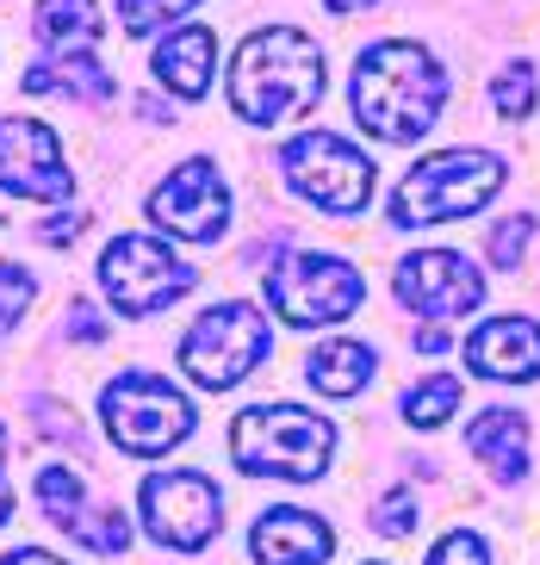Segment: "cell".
<instances>
[{
    "label": "cell",
    "instance_id": "f546056e",
    "mask_svg": "<svg viewBox=\"0 0 540 565\" xmlns=\"http://www.w3.org/2000/svg\"><path fill=\"white\" fill-rule=\"evenodd\" d=\"M68 335H75V342H106V317H99L87 299H75L68 305Z\"/></svg>",
    "mask_w": 540,
    "mask_h": 565
},
{
    "label": "cell",
    "instance_id": "3957f363",
    "mask_svg": "<svg viewBox=\"0 0 540 565\" xmlns=\"http://www.w3.org/2000/svg\"><path fill=\"white\" fill-rule=\"evenodd\" d=\"M336 448V423L298 404H248L230 423V454L243 472H274V479H317Z\"/></svg>",
    "mask_w": 540,
    "mask_h": 565
},
{
    "label": "cell",
    "instance_id": "83f0119b",
    "mask_svg": "<svg viewBox=\"0 0 540 565\" xmlns=\"http://www.w3.org/2000/svg\"><path fill=\"white\" fill-rule=\"evenodd\" d=\"M32 274H25V267L19 262H0V335L13 330L19 317H25V305H32Z\"/></svg>",
    "mask_w": 540,
    "mask_h": 565
},
{
    "label": "cell",
    "instance_id": "7c38bea8",
    "mask_svg": "<svg viewBox=\"0 0 540 565\" xmlns=\"http://www.w3.org/2000/svg\"><path fill=\"white\" fill-rule=\"evenodd\" d=\"M0 186L13 200L68 205L75 174H68L63 143H56L50 125H38V118H0Z\"/></svg>",
    "mask_w": 540,
    "mask_h": 565
},
{
    "label": "cell",
    "instance_id": "484cf974",
    "mask_svg": "<svg viewBox=\"0 0 540 565\" xmlns=\"http://www.w3.org/2000/svg\"><path fill=\"white\" fill-rule=\"evenodd\" d=\"M199 0H118V25L131 38H144V32H156V25H168V19H180V13H193Z\"/></svg>",
    "mask_w": 540,
    "mask_h": 565
},
{
    "label": "cell",
    "instance_id": "44dd1931",
    "mask_svg": "<svg viewBox=\"0 0 540 565\" xmlns=\"http://www.w3.org/2000/svg\"><path fill=\"white\" fill-rule=\"evenodd\" d=\"M56 529H63L68 541H82L87 553H99V559H118V553L131 547V522H125L118 503H75Z\"/></svg>",
    "mask_w": 540,
    "mask_h": 565
},
{
    "label": "cell",
    "instance_id": "ac0fdd59",
    "mask_svg": "<svg viewBox=\"0 0 540 565\" xmlns=\"http://www.w3.org/2000/svg\"><path fill=\"white\" fill-rule=\"evenodd\" d=\"M466 448L491 466V479H504V484L528 479V423L516 411H485L466 429Z\"/></svg>",
    "mask_w": 540,
    "mask_h": 565
},
{
    "label": "cell",
    "instance_id": "d6986e66",
    "mask_svg": "<svg viewBox=\"0 0 540 565\" xmlns=\"http://www.w3.org/2000/svg\"><path fill=\"white\" fill-rule=\"evenodd\" d=\"M379 373L373 349L367 342H324V349L305 354V380L324 392V398H354V392H367Z\"/></svg>",
    "mask_w": 540,
    "mask_h": 565
},
{
    "label": "cell",
    "instance_id": "ffe728a7",
    "mask_svg": "<svg viewBox=\"0 0 540 565\" xmlns=\"http://www.w3.org/2000/svg\"><path fill=\"white\" fill-rule=\"evenodd\" d=\"M32 32H38L44 51H94L99 32H106V19H99L87 0H38Z\"/></svg>",
    "mask_w": 540,
    "mask_h": 565
},
{
    "label": "cell",
    "instance_id": "d4e9b609",
    "mask_svg": "<svg viewBox=\"0 0 540 565\" xmlns=\"http://www.w3.org/2000/svg\"><path fill=\"white\" fill-rule=\"evenodd\" d=\"M528 243H534V217H528V212H516V217H504V224L491 231L485 255H491V267L516 274V267H522V255H528Z\"/></svg>",
    "mask_w": 540,
    "mask_h": 565
},
{
    "label": "cell",
    "instance_id": "5bb4252c",
    "mask_svg": "<svg viewBox=\"0 0 540 565\" xmlns=\"http://www.w3.org/2000/svg\"><path fill=\"white\" fill-rule=\"evenodd\" d=\"M248 553H255V565H329L336 534H329L324 515L298 510V503H279V510H267L248 529Z\"/></svg>",
    "mask_w": 540,
    "mask_h": 565
},
{
    "label": "cell",
    "instance_id": "4dcf8cb0",
    "mask_svg": "<svg viewBox=\"0 0 540 565\" xmlns=\"http://www.w3.org/2000/svg\"><path fill=\"white\" fill-rule=\"evenodd\" d=\"M38 429H44L50 441H68V448L82 441V423H75V416H63V404H38Z\"/></svg>",
    "mask_w": 540,
    "mask_h": 565
},
{
    "label": "cell",
    "instance_id": "4316f807",
    "mask_svg": "<svg viewBox=\"0 0 540 565\" xmlns=\"http://www.w3.org/2000/svg\"><path fill=\"white\" fill-rule=\"evenodd\" d=\"M38 503H44L50 522H63V515L82 503V479H75L68 466H44V472H38Z\"/></svg>",
    "mask_w": 540,
    "mask_h": 565
},
{
    "label": "cell",
    "instance_id": "cb8c5ba5",
    "mask_svg": "<svg viewBox=\"0 0 540 565\" xmlns=\"http://www.w3.org/2000/svg\"><path fill=\"white\" fill-rule=\"evenodd\" d=\"M367 522H373V534L398 541V534H416V522H423V503H416V491H410V484H398V491H385V498L367 510Z\"/></svg>",
    "mask_w": 540,
    "mask_h": 565
},
{
    "label": "cell",
    "instance_id": "9a60e30c",
    "mask_svg": "<svg viewBox=\"0 0 540 565\" xmlns=\"http://www.w3.org/2000/svg\"><path fill=\"white\" fill-rule=\"evenodd\" d=\"M466 366L485 380H540V323L534 317H491L466 342Z\"/></svg>",
    "mask_w": 540,
    "mask_h": 565
},
{
    "label": "cell",
    "instance_id": "d590c367",
    "mask_svg": "<svg viewBox=\"0 0 540 565\" xmlns=\"http://www.w3.org/2000/svg\"><path fill=\"white\" fill-rule=\"evenodd\" d=\"M329 13L336 19H354V13H367V7H373V0H324Z\"/></svg>",
    "mask_w": 540,
    "mask_h": 565
},
{
    "label": "cell",
    "instance_id": "7a4b0ae2",
    "mask_svg": "<svg viewBox=\"0 0 540 565\" xmlns=\"http://www.w3.org/2000/svg\"><path fill=\"white\" fill-rule=\"evenodd\" d=\"M317 100H324V51H317V38L293 32V25H267V32L243 38V51L230 63V106L248 125L305 118Z\"/></svg>",
    "mask_w": 540,
    "mask_h": 565
},
{
    "label": "cell",
    "instance_id": "277c9868",
    "mask_svg": "<svg viewBox=\"0 0 540 565\" xmlns=\"http://www.w3.org/2000/svg\"><path fill=\"white\" fill-rule=\"evenodd\" d=\"M504 186V162L485 150H442L416 162L398 181L392 193V224L398 231H416V224H447V217H466L491 200Z\"/></svg>",
    "mask_w": 540,
    "mask_h": 565
},
{
    "label": "cell",
    "instance_id": "e0dca14e",
    "mask_svg": "<svg viewBox=\"0 0 540 565\" xmlns=\"http://www.w3.org/2000/svg\"><path fill=\"white\" fill-rule=\"evenodd\" d=\"M212 56H218V38L205 25H180L156 44V82L180 100H199L212 87Z\"/></svg>",
    "mask_w": 540,
    "mask_h": 565
},
{
    "label": "cell",
    "instance_id": "836d02e7",
    "mask_svg": "<svg viewBox=\"0 0 540 565\" xmlns=\"http://www.w3.org/2000/svg\"><path fill=\"white\" fill-rule=\"evenodd\" d=\"M13 510V491H7V423H0V522Z\"/></svg>",
    "mask_w": 540,
    "mask_h": 565
},
{
    "label": "cell",
    "instance_id": "8992f818",
    "mask_svg": "<svg viewBox=\"0 0 540 565\" xmlns=\"http://www.w3.org/2000/svg\"><path fill=\"white\" fill-rule=\"evenodd\" d=\"M106 435L131 460H162L168 448L193 435V404L162 373H118L106 385Z\"/></svg>",
    "mask_w": 540,
    "mask_h": 565
},
{
    "label": "cell",
    "instance_id": "1f68e13d",
    "mask_svg": "<svg viewBox=\"0 0 540 565\" xmlns=\"http://www.w3.org/2000/svg\"><path fill=\"white\" fill-rule=\"evenodd\" d=\"M82 231H87V212H68V217H50V224H38V243H75Z\"/></svg>",
    "mask_w": 540,
    "mask_h": 565
},
{
    "label": "cell",
    "instance_id": "4fadbf2b",
    "mask_svg": "<svg viewBox=\"0 0 540 565\" xmlns=\"http://www.w3.org/2000/svg\"><path fill=\"white\" fill-rule=\"evenodd\" d=\"M392 286H398V305H404V311L435 317V323H442V317H466V311L485 305V274L454 249L404 255L398 274H392Z\"/></svg>",
    "mask_w": 540,
    "mask_h": 565
},
{
    "label": "cell",
    "instance_id": "ba28073f",
    "mask_svg": "<svg viewBox=\"0 0 540 565\" xmlns=\"http://www.w3.org/2000/svg\"><path fill=\"white\" fill-rule=\"evenodd\" d=\"M367 299V274L342 255H286V262L267 274V305H274L293 330H311V323H342L360 311Z\"/></svg>",
    "mask_w": 540,
    "mask_h": 565
},
{
    "label": "cell",
    "instance_id": "7402d4cb",
    "mask_svg": "<svg viewBox=\"0 0 540 565\" xmlns=\"http://www.w3.org/2000/svg\"><path fill=\"white\" fill-rule=\"evenodd\" d=\"M454 411H459V380L454 373H435V380H423V385L404 392V416L416 423V429H442Z\"/></svg>",
    "mask_w": 540,
    "mask_h": 565
},
{
    "label": "cell",
    "instance_id": "52a82bcc",
    "mask_svg": "<svg viewBox=\"0 0 540 565\" xmlns=\"http://www.w3.org/2000/svg\"><path fill=\"white\" fill-rule=\"evenodd\" d=\"M279 174L305 205H324L329 217H354L373 200V162L336 131H305L279 150Z\"/></svg>",
    "mask_w": 540,
    "mask_h": 565
},
{
    "label": "cell",
    "instance_id": "8fae6325",
    "mask_svg": "<svg viewBox=\"0 0 540 565\" xmlns=\"http://www.w3.org/2000/svg\"><path fill=\"white\" fill-rule=\"evenodd\" d=\"M149 217H156L168 236H180V243H218L224 224H230V186H224V174H218L205 156L180 162L174 174L149 193Z\"/></svg>",
    "mask_w": 540,
    "mask_h": 565
},
{
    "label": "cell",
    "instance_id": "5b68a950",
    "mask_svg": "<svg viewBox=\"0 0 540 565\" xmlns=\"http://www.w3.org/2000/svg\"><path fill=\"white\" fill-rule=\"evenodd\" d=\"M267 349H274L267 317L255 311V305L230 299V305L199 311V323L180 335V366H187V380L205 385V392H230V385H243L248 373L267 361Z\"/></svg>",
    "mask_w": 540,
    "mask_h": 565
},
{
    "label": "cell",
    "instance_id": "e575fe53",
    "mask_svg": "<svg viewBox=\"0 0 540 565\" xmlns=\"http://www.w3.org/2000/svg\"><path fill=\"white\" fill-rule=\"evenodd\" d=\"M416 349H423V354H442V349H447V335L428 323V330H416Z\"/></svg>",
    "mask_w": 540,
    "mask_h": 565
},
{
    "label": "cell",
    "instance_id": "603a6c76",
    "mask_svg": "<svg viewBox=\"0 0 540 565\" xmlns=\"http://www.w3.org/2000/svg\"><path fill=\"white\" fill-rule=\"evenodd\" d=\"M491 106H497V118H509V125L534 113V63H522V56L504 63V75L491 82Z\"/></svg>",
    "mask_w": 540,
    "mask_h": 565
},
{
    "label": "cell",
    "instance_id": "30bf717a",
    "mask_svg": "<svg viewBox=\"0 0 540 565\" xmlns=\"http://www.w3.org/2000/svg\"><path fill=\"white\" fill-rule=\"evenodd\" d=\"M137 503H144L149 541L174 553H199L224 529V491L205 472H149Z\"/></svg>",
    "mask_w": 540,
    "mask_h": 565
},
{
    "label": "cell",
    "instance_id": "f1b7e54d",
    "mask_svg": "<svg viewBox=\"0 0 540 565\" xmlns=\"http://www.w3.org/2000/svg\"><path fill=\"white\" fill-rule=\"evenodd\" d=\"M428 565H491V547H485L478 534L454 529V534H442V541H435V553H428Z\"/></svg>",
    "mask_w": 540,
    "mask_h": 565
},
{
    "label": "cell",
    "instance_id": "9c48e42d",
    "mask_svg": "<svg viewBox=\"0 0 540 565\" xmlns=\"http://www.w3.org/2000/svg\"><path fill=\"white\" fill-rule=\"evenodd\" d=\"M193 280H199L193 262H180L156 236H113L106 255H99V286H106V299L125 317H149V311H162V305L187 299Z\"/></svg>",
    "mask_w": 540,
    "mask_h": 565
},
{
    "label": "cell",
    "instance_id": "2e32d148",
    "mask_svg": "<svg viewBox=\"0 0 540 565\" xmlns=\"http://www.w3.org/2000/svg\"><path fill=\"white\" fill-rule=\"evenodd\" d=\"M25 94H75L82 106H113L118 100V82L113 68L94 63V51H56L50 63H32L25 68Z\"/></svg>",
    "mask_w": 540,
    "mask_h": 565
},
{
    "label": "cell",
    "instance_id": "d6a6232c",
    "mask_svg": "<svg viewBox=\"0 0 540 565\" xmlns=\"http://www.w3.org/2000/svg\"><path fill=\"white\" fill-rule=\"evenodd\" d=\"M0 565H63L56 553H44V547H19V553H7Z\"/></svg>",
    "mask_w": 540,
    "mask_h": 565
},
{
    "label": "cell",
    "instance_id": "6da1fadb",
    "mask_svg": "<svg viewBox=\"0 0 540 565\" xmlns=\"http://www.w3.org/2000/svg\"><path fill=\"white\" fill-rule=\"evenodd\" d=\"M447 68L404 38H385L354 63V125L379 143H416L442 118Z\"/></svg>",
    "mask_w": 540,
    "mask_h": 565
}]
</instances>
